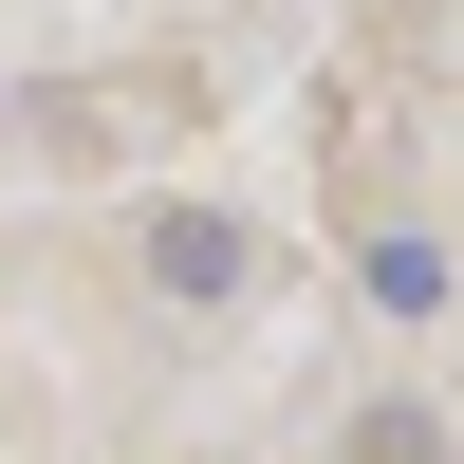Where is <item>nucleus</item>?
Segmentation results:
<instances>
[{
  "instance_id": "nucleus-2",
  "label": "nucleus",
  "mask_w": 464,
  "mask_h": 464,
  "mask_svg": "<svg viewBox=\"0 0 464 464\" xmlns=\"http://www.w3.org/2000/svg\"><path fill=\"white\" fill-rule=\"evenodd\" d=\"M372 297L391 316H446V242H372Z\"/></svg>"
},
{
  "instance_id": "nucleus-1",
  "label": "nucleus",
  "mask_w": 464,
  "mask_h": 464,
  "mask_svg": "<svg viewBox=\"0 0 464 464\" xmlns=\"http://www.w3.org/2000/svg\"><path fill=\"white\" fill-rule=\"evenodd\" d=\"M149 279H168V297H242V223H223V205H168V223H149Z\"/></svg>"
}]
</instances>
